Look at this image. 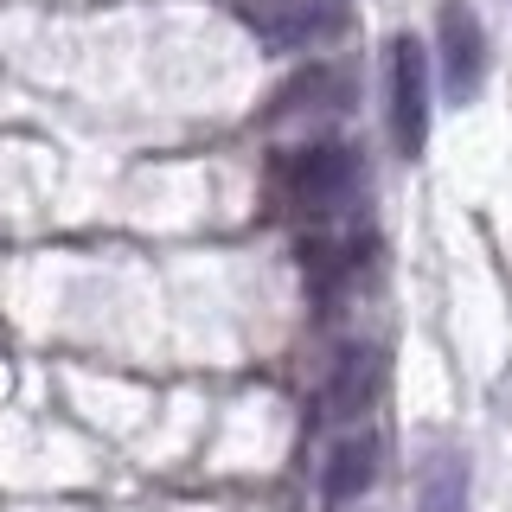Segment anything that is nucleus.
Here are the masks:
<instances>
[{
	"label": "nucleus",
	"mask_w": 512,
	"mask_h": 512,
	"mask_svg": "<svg viewBox=\"0 0 512 512\" xmlns=\"http://www.w3.org/2000/svg\"><path fill=\"white\" fill-rule=\"evenodd\" d=\"M301 282L314 288V295H340V288L365 269V244L352 231H314V237H301Z\"/></svg>",
	"instance_id": "7"
},
{
	"label": "nucleus",
	"mask_w": 512,
	"mask_h": 512,
	"mask_svg": "<svg viewBox=\"0 0 512 512\" xmlns=\"http://www.w3.org/2000/svg\"><path fill=\"white\" fill-rule=\"evenodd\" d=\"M378 461H384V442L372 436V429H346V436L327 448V461H320V506L352 512L365 493L378 487Z\"/></svg>",
	"instance_id": "6"
},
{
	"label": "nucleus",
	"mask_w": 512,
	"mask_h": 512,
	"mask_svg": "<svg viewBox=\"0 0 512 512\" xmlns=\"http://www.w3.org/2000/svg\"><path fill=\"white\" fill-rule=\"evenodd\" d=\"M352 96H359V84H352L346 64H333V58H308V71L288 77V84L269 96L263 116H269V122H327V116H346Z\"/></svg>",
	"instance_id": "5"
},
{
	"label": "nucleus",
	"mask_w": 512,
	"mask_h": 512,
	"mask_svg": "<svg viewBox=\"0 0 512 512\" xmlns=\"http://www.w3.org/2000/svg\"><path fill=\"white\" fill-rule=\"evenodd\" d=\"M372 391H378V352H346L333 384H327L333 416H359L365 404H372Z\"/></svg>",
	"instance_id": "9"
},
{
	"label": "nucleus",
	"mask_w": 512,
	"mask_h": 512,
	"mask_svg": "<svg viewBox=\"0 0 512 512\" xmlns=\"http://www.w3.org/2000/svg\"><path fill=\"white\" fill-rule=\"evenodd\" d=\"M276 186L288 205H301L308 218H340L365 192V154L352 141H308V148L276 154Z\"/></svg>",
	"instance_id": "1"
},
{
	"label": "nucleus",
	"mask_w": 512,
	"mask_h": 512,
	"mask_svg": "<svg viewBox=\"0 0 512 512\" xmlns=\"http://www.w3.org/2000/svg\"><path fill=\"white\" fill-rule=\"evenodd\" d=\"M416 512H468V448L429 442L416 461Z\"/></svg>",
	"instance_id": "8"
},
{
	"label": "nucleus",
	"mask_w": 512,
	"mask_h": 512,
	"mask_svg": "<svg viewBox=\"0 0 512 512\" xmlns=\"http://www.w3.org/2000/svg\"><path fill=\"white\" fill-rule=\"evenodd\" d=\"M429 116H436V71H429V45L416 32H397L384 45V128L391 148L416 160L429 148Z\"/></svg>",
	"instance_id": "2"
},
{
	"label": "nucleus",
	"mask_w": 512,
	"mask_h": 512,
	"mask_svg": "<svg viewBox=\"0 0 512 512\" xmlns=\"http://www.w3.org/2000/svg\"><path fill=\"white\" fill-rule=\"evenodd\" d=\"M487 64H493V45H487V26L468 0H442L436 13V52H429V71L442 77L448 103H474L487 90Z\"/></svg>",
	"instance_id": "4"
},
{
	"label": "nucleus",
	"mask_w": 512,
	"mask_h": 512,
	"mask_svg": "<svg viewBox=\"0 0 512 512\" xmlns=\"http://www.w3.org/2000/svg\"><path fill=\"white\" fill-rule=\"evenodd\" d=\"M237 20L263 52H327L333 39L352 32V0H244Z\"/></svg>",
	"instance_id": "3"
}]
</instances>
